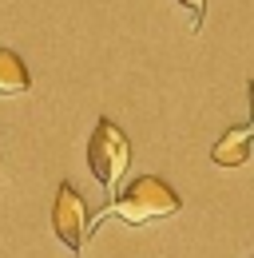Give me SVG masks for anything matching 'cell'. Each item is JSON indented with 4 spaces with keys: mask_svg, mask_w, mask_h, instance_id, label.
Segmentation results:
<instances>
[{
    "mask_svg": "<svg viewBox=\"0 0 254 258\" xmlns=\"http://www.w3.org/2000/svg\"><path fill=\"white\" fill-rule=\"evenodd\" d=\"M250 111H254V88H250Z\"/></svg>",
    "mask_w": 254,
    "mask_h": 258,
    "instance_id": "52a82bcc",
    "label": "cell"
},
{
    "mask_svg": "<svg viewBox=\"0 0 254 258\" xmlns=\"http://www.w3.org/2000/svg\"><path fill=\"white\" fill-rule=\"evenodd\" d=\"M250 151H254V143H250Z\"/></svg>",
    "mask_w": 254,
    "mask_h": 258,
    "instance_id": "ba28073f",
    "label": "cell"
},
{
    "mask_svg": "<svg viewBox=\"0 0 254 258\" xmlns=\"http://www.w3.org/2000/svg\"><path fill=\"white\" fill-rule=\"evenodd\" d=\"M250 143H254V127L250 123L230 127V131H222V139L211 147V159L219 163V167H242V163L250 159Z\"/></svg>",
    "mask_w": 254,
    "mask_h": 258,
    "instance_id": "277c9868",
    "label": "cell"
},
{
    "mask_svg": "<svg viewBox=\"0 0 254 258\" xmlns=\"http://www.w3.org/2000/svg\"><path fill=\"white\" fill-rule=\"evenodd\" d=\"M52 230H56V238H60L64 246L72 250V258L80 254V246H84V238H88V230H92V215H88L84 195L76 191L72 183H60V191H56V203H52Z\"/></svg>",
    "mask_w": 254,
    "mask_h": 258,
    "instance_id": "3957f363",
    "label": "cell"
},
{
    "mask_svg": "<svg viewBox=\"0 0 254 258\" xmlns=\"http://www.w3.org/2000/svg\"><path fill=\"white\" fill-rule=\"evenodd\" d=\"M32 76L24 60L12 52V48H0V96H20V92H28Z\"/></svg>",
    "mask_w": 254,
    "mask_h": 258,
    "instance_id": "5b68a950",
    "label": "cell"
},
{
    "mask_svg": "<svg viewBox=\"0 0 254 258\" xmlns=\"http://www.w3.org/2000/svg\"><path fill=\"white\" fill-rule=\"evenodd\" d=\"M88 167H92V175L99 179V187L111 195H119V179L127 175V167H131V143H127V135L111 119H99L92 131V139H88Z\"/></svg>",
    "mask_w": 254,
    "mask_h": 258,
    "instance_id": "7a4b0ae2",
    "label": "cell"
},
{
    "mask_svg": "<svg viewBox=\"0 0 254 258\" xmlns=\"http://www.w3.org/2000/svg\"><path fill=\"white\" fill-rule=\"evenodd\" d=\"M179 195L171 183H163L159 175H139L127 191H119L111 199V215L123 219L127 226H143V223H155V219H171L179 215Z\"/></svg>",
    "mask_w": 254,
    "mask_h": 258,
    "instance_id": "6da1fadb",
    "label": "cell"
},
{
    "mask_svg": "<svg viewBox=\"0 0 254 258\" xmlns=\"http://www.w3.org/2000/svg\"><path fill=\"white\" fill-rule=\"evenodd\" d=\"M179 4H183V8H190V12H195V16H199V12H203V0H179Z\"/></svg>",
    "mask_w": 254,
    "mask_h": 258,
    "instance_id": "8992f818",
    "label": "cell"
}]
</instances>
